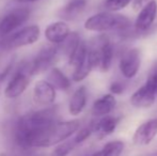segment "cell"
<instances>
[{
  "mask_svg": "<svg viewBox=\"0 0 157 156\" xmlns=\"http://www.w3.org/2000/svg\"><path fill=\"white\" fill-rule=\"evenodd\" d=\"M56 122V108L52 107L23 116L15 125L14 138L17 146L24 150L40 148L43 137Z\"/></svg>",
  "mask_w": 157,
  "mask_h": 156,
  "instance_id": "6da1fadb",
  "label": "cell"
},
{
  "mask_svg": "<svg viewBox=\"0 0 157 156\" xmlns=\"http://www.w3.org/2000/svg\"><path fill=\"white\" fill-rule=\"evenodd\" d=\"M85 28L94 32H118L124 33L130 28V21L125 15L116 12H101L89 17L85 21Z\"/></svg>",
  "mask_w": 157,
  "mask_h": 156,
  "instance_id": "7a4b0ae2",
  "label": "cell"
},
{
  "mask_svg": "<svg viewBox=\"0 0 157 156\" xmlns=\"http://www.w3.org/2000/svg\"><path fill=\"white\" fill-rule=\"evenodd\" d=\"M79 126H80V122L77 120L64 121V122L57 121L45 134L40 144V148L58 146L66 141L71 136L79 131Z\"/></svg>",
  "mask_w": 157,
  "mask_h": 156,
  "instance_id": "3957f363",
  "label": "cell"
},
{
  "mask_svg": "<svg viewBox=\"0 0 157 156\" xmlns=\"http://www.w3.org/2000/svg\"><path fill=\"white\" fill-rule=\"evenodd\" d=\"M89 49L92 55L94 67H98L101 72L109 71L113 59V47L109 39L105 36H98Z\"/></svg>",
  "mask_w": 157,
  "mask_h": 156,
  "instance_id": "277c9868",
  "label": "cell"
},
{
  "mask_svg": "<svg viewBox=\"0 0 157 156\" xmlns=\"http://www.w3.org/2000/svg\"><path fill=\"white\" fill-rule=\"evenodd\" d=\"M32 76L31 70H30V62L23 63L21 67H18L17 71L12 76L11 80L9 81L4 94L8 98H16L24 93L28 88L30 82V77Z\"/></svg>",
  "mask_w": 157,
  "mask_h": 156,
  "instance_id": "5b68a950",
  "label": "cell"
},
{
  "mask_svg": "<svg viewBox=\"0 0 157 156\" xmlns=\"http://www.w3.org/2000/svg\"><path fill=\"white\" fill-rule=\"evenodd\" d=\"M40 38V28L36 25L28 26L24 29L19 30L15 34L11 36L10 38L2 41L3 49H14L23 46L31 45Z\"/></svg>",
  "mask_w": 157,
  "mask_h": 156,
  "instance_id": "8992f818",
  "label": "cell"
},
{
  "mask_svg": "<svg viewBox=\"0 0 157 156\" xmlns=\"http://www.w3.org/2000/svg\"><path fill=\"white\" fill-rule=\"evenodd\" d=\"M30 10L26 8L16 9L6 14L0 21V39H6L15 29L25 24L29 19Z\"/></svg>",
  "mask_w": 157,
  "mask_h": 156,
  "instance_id": "52a82bcc",
  "label": "cell"
},
{
  "mask_svg": "<svg viewBox=\"0 0 157 156\" xmlns=\"http://www.w3.org/2000/svg\"><path fill=\"white\" fill-rule=\"evenodd\" d=\"M141 64V55L138 48L125 50L120 58L119 67L125 78H134L137 75Z\"/></svg>",
  "mask_w": 157,
  "mask_h": 156,
  "instance_id": "ba28073f",
  "label": "cell"
},
{
  "mask_svg": "<svg viewBox=\"0 0 157 156\" xmlns=\"http://www.w3.org/2000/svg\"><path fill=\"white\" fill-rule=\"evenodd\" d=\"M58 50V48L54 46H47L41 49L36 57L30 62V70L32 75L43 73L44 71L49 69L56 60Z\"/></svg>",
  "mask_w": 157,
  "mask_h": 156,
  "instance_id": "9c48e42d",
  "label": "cell"
},
{
  "mask_svg": "<svg viewBox=\"0 0 157 156\" xmlns=\"http://www.w3.org/2000/svg\"><path fill=\"white\" fill-rule=\"evenodd\" d=\"M157 135V118L151 119L137 127L132 136V142L136 146H147Z\"/></svg>",
  "mask_w": 157,
  "mask_h": 156,
  "instance_id": "30bf717a",
  "label": "cell"
},
{
  "mask_svg": "<svg viewBox=\"0 0 157 156\" xmlns=\"http://www.w3.org/2000/svg\"><path fill=\"white\" fill-rule=\"evenodd\" d=\"M56 100V89L47 80H39L33 88V101L40 106H50Z\"/></svg>",
  "mask_w": 157,
  "mask_h": 156,
  "instance_id": "8fae6325",
  "label": "cell"
},
{
  "mask_svg": "<svg viewBox=\"0 0 157 156\" xmlns=\"http://www.w3.org/2000/svg\"><path fill=\"white\" fill-rule=\"evenodd\" d=\"M157 15V2L156 0H153L150 2L147 6L142 9L139 12L138 16H137L136 21L134 24L135 31L137 33H143V32L147 31L153 25L154 21L156 18Z\"/></svg>",
  "mask_w": 157,
  "mask_h": 156,
  "instance_id": "7c38bea8",
  "label": "cell"
},
{
  "mask_svg": "<svg viewBox=\"0 0 157 156\" xmlns=\"http://www.w3.org/2000/svg\"><path fill=\"white\" fill-rule=\"evenodd\" d=\"M71 34L70 27L65 21H56L45 29V38L54 44H61Z\"/></svg>",
  "mask_w": 157,
  "mask_h": 156,
  "instance_id": "4fadbf2b",
  "label": "cell"
},
{
  "mask_svg": "<svg viewBox=\"0 0 157 156\" xmlns=\"http://www.w3.org/2000/svg\"><path fill=\"white\" fill-rule=\"evenodd\" d=\"M156 96V94L144 83L134 92L130 97V104L136 108H149L155 103Z\"/></svg>",
  "mask_w": 157,
  "mask_h": 156,
  "instance_id": "5bb4252c",
  "label": "cell"
},
{
  "mask_svg": "<svg viewBox=\"0 0 157 156\" xmlns=\"http://www.w3.org/2000/svg\"><path fill=\"white\" fill-rule=\"evenodd\" d=\"M116 97L113 94H106V95L99 97L93 103L92 106V115L96 118L106 117L108 116L116 107Z\"/></svg>",
  "mask_w": 157,
  "mask_h": 156,
  "instance_id": "9a60e30c",
  "label": "cell"
},
{
  "mask_svg": "<svg viewBox=\"0 0 157 156\" xmlns=\"http://www.w3.org/2000/svg\"><path fill=\"white\" fill-rule=\"evenodd\" d=\"M119 122H120V119L117 117H111V116L103 117L94 123V133L96 134L98 139H103L111 135L116 131Z\"/></svg>",
  "mask_w": 157,
  "mask_h": 156,
  "instance_id": "2e32d148",
  "label": "cell"
},
{
  "mask_svg": "<svg viewBox=\"0 0 157 156\" xmlns=\"http://www.w3.org/2000/svg\"><path fill=\"white\" fill-rule=\"evenodd\" d=\"M86 104H87V89L82 86L73 93L68 103V111L72 116L76 117L82 112Z\"/></svg>",
  "mask_w": 157,
  "mask_h": 156,
  "instance_id": "e0dca14e",
  "label": "cell"
},
{
  "mask_svg": "<svg viewBox=\"0 0 157 156\" xmlns=\"http://www.w3.org/2000/svg\"><path fill=\"white\" fill-rule=\"evenodd\" d=\"M86 4H87L86 0H71L64 8L61 9L59 15L63 19L73 21L82 13L86 8Z\"/></svg>",
  "mask_w": 157,
  "mask_h": 156,
  "instance_id": "ac0fdd59",
  "label": "cell"
},
{
  "mask_svg": "<svg viewBox=\"0 0 157 156\" xmlns=\"http://www.w3.org/2000/svg\"><path fill=\"white\" fill-rule=\"evenodd\" d=\"M94 69V62L92 59V55L90 52V49H88V52L86 55L85 59L81 61V63L77 67H75V71L73 73V80L79 82L82 81L87 76L90 74V72Z\"/></svg>",
  "mask_w": 157,
  "mask_h": 156,
  "instance_id": "d6986e66",
  "label": "cell"
},
{
  "mask_svg": "<svg viewBox=\"0 0 157 156\" xmlns=\"http://www.w3.org/2000/svg\"><path fill=\"white\" fill-rule=\"evenodd\" d=\"M47 81H49L52 83L55 89L61 90V91H66L71 87L70 79L66 77L60 70L57 69V67H52L50 70Z\"/></svg>",
  "mask_w": 157,
  "mask_h": 156,
  "instance_id": "ffe728a7",
  "label": "cell"
},
{
  "mask_svg": "<svg viewBox=\"0 0 157 156\" xmlns=\"http://www.w3.org/2000/svg\"><path fill=\"white\" fill-rule=\"evenodd\" d=\"M124 150V142L120 140L109 141L105 144L101 150L103 156H120Z\"/></svg>",
  "mask_w": 157,
  "mask_h": 156,
  "instance_id": "44dd1931",
  "label": "cell"
},
{
  "mask_svg": "<svg viewBox=\"0 0 157 156\" xmlns=\"http://www.w3.org/2000/svg\"><path fill=\"white\" fill-rule=\"evenodd\" d=\"M77 143L75 142L74 138L71 140H66V141L62 142V143L58 144L56 148L54 149L49 156H67L75 149Z\"/></svg>",
  "mask_w": 157,
  "mask_h": 156,
  "instance_id": "7402d4cb",
  "label": "cell"
},
{
  "mask_svg": "<svg viewBox=\"0 0 157 156\" xmlns=\"http://www.w3.org/2000/svg\"><path fill=\"white\" fill-rule=\"evenodd\" d=\"M92 133H94V122H92L91 124L88 125V126L80 128L76 133V135H75V137H74V140L77 143V146L82 143V142H85L86 140L92 135Z\"/></svg>",
  "mask_w": 157,
  "mask_h": 156,
  "instance_id": "603a6c76",
  "label": "cell"
},
{
  "mask_svg": "<svg viewBox=\"0 0 157 156\" xmlns=\"http://www.w3.org/2000/svg\"><path fill=\"white\" fill-rule=\"evenodd\" d=\"M134 0H106L105 8L109 12H118L120 10H123Z\"/></svg>",
  "mask_w": 157,
  "mask_h": 156,
  "instance_id": "cb8c5ba5",
  "label": "cell"
},
{
  "mask_svg": "<svg viewBox=\"0 0 157 156\" xmlns=\"http://www.w3.org/2000/svg\"><path fill=\"white\" fill-rule=\"evenodd\" d=\"M145 85L157 95V63H155V65L152 67L147 81H145Z\"/></svg>",
  "mask_w": 157,
  "mask_h": 156,
  "instance_id": "d4e9b609",
  "label": "cell"
},
{
  "mask_svg": "<svg viewBox=\"0 0 157 156\" xmlns=\"http://www.w3.org/2000/svg\"><path fill=\"white\" fill-rule=\"evenodd\" d=\"M109 91L111 94H122L125 91V85L121 81H114L110 85L109 87Z\"/></svg>",
  "mask_w": 157,
  "mask_h": 156,
  "instance_id": "484cf974",
  "label": "cell"
},
{
  "mask_svg": "<svg viewBox=\"0 0 157 156\" xmlns=\"http://www.w3.org/2000/svg\"><path fill=\"white\" fill-rule=\"evenodd\" d=\"M153 0H134L132 1V8H134L135 11H139L140 12L144 6H147Z\"/></svg>",
  "mask_w": 157,
  "mask_h": 156,
  "instance_id": "4316f807",
  "label": "cell"
},
{
  "mask_svg": "<svg viewBox=\"0 0 157 156\" xmlns=\"http://www.w3.org/2000/svg\"><path fill=\"white\" fill-rule=\"evenodd\" d=\"M17 2H34V1H39V0H15Z\"/></svg>",
  "mask_w": 157,
  "mask_h": 156,
  "instance_id": "83f0119b",
  "label": "cell"
},
{
  "mask_svg": "<svg viewBox=\"0 0 157 156\" xmlns=\"http://www.w3.org/2000/svg\"><path fill=\"white\" fill-rule=\"evenodd\" d=\"M90 156H103V153H101V151H99V152H96V153H94V154H92Z\"/></svg>",
  "mask_w": 157,
  "mask_h": 156,
  "instance_id": "f1b7e54d",
  "label": "cell"
},
{
  "mask_svg": "<svg viewBox=\"0 0 157 156\" xmlns=\"http://www.w3.org/2000/svg\"><path fill=\"white\" fill-rule=\"evenodd\" d=\"M24 156H41V155H39V154H26Z\"/></svg>",
  "mask_w": 157,
  "mask_h": 156,
  "instance_id": "f546056e",
  "label": "cell"
},
{
  "mask_svg": "<svg viewBox=\"0 0 157 156\" xmlns=\"http://www.w3.org/2000/svg\"><path fill=\"white\" fill-rule=\"evenodd\" d=\"M0 156H9V155L6 154V153H3V152H1V153H0Z\"/></svg>",
  "mask_w": 157,
  "mask_h": 156,
  "instance_id": "4dcf8cb0",
  "label": "cell"
},
{
  "mask_svg": "<svg viewBox=\"0 0 157 156\" xmlns=\"http://www.w3.org/2000/svg\"><path fill=\"white\" fill-rule=\"evenodd\" d=\"M153 156H157V152H156V153H155V154H154Z\"/></svg>",
  "mask_w": 157,
  "mask_h": 156,
  "instance_id": "1f68e13d",
  "label": "cell"
}]
</instances>
